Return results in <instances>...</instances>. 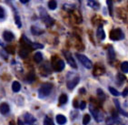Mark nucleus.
Segmentation results:
<instances>
[{"label": "nucleus", "instance_id": "9", "mask_svg": "<svg viewBox=\"0 0 128 125\" xmlns=\"http://www.w3.org/2000/svg\"><path fill=\"white\" fill-rule=\"evenodd\" d=\"M24 120H25V122L27 124H31V123H34L36 121V118L33 115L29 114V113H26L24 115Z\"/></svg>", "mask_w": 128, "mask_h": 125}, {"label": "nucleus", "instance_id": "35", "mask_svg": "<svg viewBox=\"0 0 128 125\" xmlns=\"http://www.w3.org/2000/svg\"><path fill=\"white\" fill-rule=\"evenodd\" d=\"M117 78H118V79L121 81V82H123V81L124 80V79H126L124 76V75H122V74H118V75H117Z\"/></svg>", "mask_w": 128, "mask_h": 125}, {"label": "nucleus", "instance_id": "34", "mask_svg": "<svg viewBox=\"0 0 128 125\" xmlns=\"http://www.w3.org/2000/svg\"><path fill=\"white\" fill-rule=\"evenodd\" d=\"M5 9L3 8H0V18H3V17H5Z\"/></svg>", "mask_w": 128, "mask_h": 125}, {"label": "nucleus", "instance_id": "18", "mask_svg": "<svg viewBox=\"0 0 128 125\" xmlns=\"http://www.w3.org/2000/svg\"><path fill=\"white\" fill-rule=\"evenodd\" d=\"M67 100H68L67 95H66V94H62V95L59 97V104L60 105H64V104H66V103L67 102Z\"/></svg>", "mask_w": 128, "mask_h": 125}, {"label": "nucleus", "instance_id": "30", "mask_svg": "<svg viewBox=\"0 0 128 125\" xmlns=\"http://www.w3.org/2000/svg\"><path fill=\"white\" fill-rule=\"evenodd\" d=\"M106 125H114V120L113 118L111 117H109L106 119Z\"/></svg>", "mask_w": 128, "mask_h": 125}, {"label": "nucleus", "instance_id": "22", "mask_svg": "<svg viewBox=\"0 0 128 125\" xmlns=\"http://www.w3.org/2000/svg\"><path fill=\"white\" fill-rule=\"evenodd\" d=\"M121 69H122L123 72L127 73L128 72V62H123L122 65H121Z\"/></svg>", "mask_w": 128, "mask_h": 125}, {"label": "nucleus", "instance_id": "16", "mask_svg": "<svg viewBox=\"0 0 128 125\" xmlns=\"http://www.w3.org/2000/svg\"><path fill=\"white\" fill-rule=\"evenodd\" d=\"M20 89H21V85L18 81H14L12 84V90L14 92H18L20 91Z\"/></svg>", "mask_w": 128, "mask_h": 125}, {"label": "nucleus", "instance_id": "4", "mask_svg": "<svg viewBox=\"0 0 128 125\" xmlns=\"http://www.w3.org/2000/svg\"><path fill=\"white\" fill-rule=\"evenodd\" d=\"M89 110H90V112H91L92 115L94 116V120H96V121H98V122H101L102 120H104L103 113H102L101 111H99V110H97L96 107H94V106L92 105V104H90V105H89Z\"/></svg>", "mask_w": 128, "mask_h": 125}, {"label": "nucleus", "instance_id": "1", "mask_svg": "<svg viewBox=\"0 0 128 125\" xmlns=\"http://www.w3.org/2000/svg\"><path fill=\"white\" fill-rule=\"evenodd\" d=\"M52 89H53V85L51 83L43 84L42 86L40 87L39 90H38V97L40 99H44L46 97H47L51 93Z\"/></svg>", "mask_w": 128, "mask_h": 125}, {"label": "nucleus", "instance_id": "39", "mask_svg": "<svg viewBox=\"0 0 128 125\" xmlns=\"http://www.w3.org/2000/svg\"><path fill=\"white\" fill-rule=\"evenodd\" d=\"M17 122H18V125H24L22 121H21V120H18V121H17Z\"/></svg>", "mask_w": 128, "mask_h": 125}, {"label": "nucleus", "instance_id": "20", "mask_svg": "<svg viewBox=\"0 0 128 125\" xmlns=\"http://www.w3.org/2000/svg\"><path fill=\"white\" fill-rule=\"evenodd\" d=\"M56 7H57V4L56 2V0H50L49 2H48V8H49V9L54 10L56 8Z\"/></svg>", "mask_w": 128, "mask_h": 125}, {"label": "nucleus", "instance_id": "31", "mask_svg": "<svg viewBox=\"0 0 128 125\" xmlns=\"http://www.w3.org/2000/svg\"><path fill=\"white\" fill-rule=\"evenodd\" d=\"M97 95H98V97L100 98V100H104V93L103 91H102V90H97Z\"/></svg>", "mask_w": 128, "mask_h": 125}, {"label": "nucleus", "instance_id": "29", "mask_svg": "<svg viewBox=\"0 0 128 125\" xmlns=\"http://www.w3.org/2000/svg\"><path fill=\"white\" fill-rule=\"evenodd\" d=\"M64 9L66 10V11H69V12H71L74 9V6H71V5H64Z\"/></svg>", "mask_w": 128, "mask_h": 125}, {"label": "nucleus", "instance_id": "13", "mask_svg": "<svg viewBox=\"0 0 128 125\" xmlns=\"http://www.w3.org/2000/svg\"><path fill=\"white\" fill-rule=\"evenodd\" d=\"M96 35H97V37H98L99 39H101V40H104V39L106 34H104V28L102 26H99L98 29H97V32H96Z\"/></svg>", "mask_w": 128, "mask_h": 125}, {"label": "nucleus", "instance_id": "38", "mask_svg": "<svg viewBox=\"0 0 128 125\" xmlns=\"http://www.w3.org/2000/svg\"><path fill=\"white\" fill-rule=\"evenodd\" d=\"M30 0H20V2L23 3V4H26L27 2H29Z\"/></svg>", "mask_w": 128, "mask_h": 125}, {"label": "nucleus", "instance_id": "25", "mask_svg": "<svg viewBox=\"0 0 128 125\" xmlns=\"http://www.w3.org/2000/svg\"><path fill=\"white\" fill-rule=\"evenodd\" d=\"M108 55H109V59H114L116 54H114V51L113 48H110V49H108Z\"/></svg>", "mask_w": 128, "mask_h": 125}, {"label": "nucleus", "instance_id": "32", "mask_svg": "<svg viewBox=\"0 0 128 125\" xmlns=\"http://www.w3.org/2000/svg\"><path fill=\"white\" fill-rule=\"evenodd\" d=\"M107 5H108V8H109V12H110V14H112V12H113V4H112V0H107Z\"/></svg>", "mask_w": 128, "mask_h": 125}, {"label": "nucleus", "instance_id": "28", "mask_svg": "<svg viewBox=\"0 0 128 125\" xmlns=\"http://www.w3.org/2000/svg\"><path fill=\"white\" fill-rule=\"evenodd\" d=\"M109 91L111 92V94H113L114 96H119V92H118V91H116V89L114 88H112V87H110L109 88Z\"/></svg>", "mask_w": 128, "mask_h": 125}, {"label": "nucleus", "instance_id": "37", "mask_svg": "<svg viewBox=\"0 0 128 125\" xmlns=\"http://www.w3.org/2000/svg\"><path fill=\"white\" fill-rule=\"evenodd\" d=\"M127 95H128V89H126V90L123 91V96L126 97V96H127Z\"/></svg>", "mask_w": 128, "mask_h": 125}, {"label": "nucleus", "instance_id": "19", "mask_svg": "<svg viewBox=\"0 0 128 125\" xmlns=\"http://www.w3.org/2000/svg\"><path fill=\"white\" fill-rule=\"evenodd\" d=\"M114 103H116V108H117V110H118L119 112L121 113V114H123V115H126V117H128V113L127 112H126V111H124L122 109H121V107H120V104H119V102L116 100H114Z\"/></svg>", "mask_w": 128, "mask_h": 125}, {"label": "nucleus", "instance_id": "3", "mask_svg": "<svg viewBox=\"0 0 128 125\" xmlns=\"http://www.w3.org/2000/svg\"><path fill=\"white\" fill-rule=\"evenodd\" d=\"M76 58L78 59V60L82 63V65L84 67V68H86V69H92L93 68V63H92V61L90 60V59L87 58L86 56H84V55L83 54H79V53H77L76 54Z\"/></svg>", "mask_w": 128, "mask_h": 125}, {"label": "nucleus", "instance_id": "24", "mask_svg": "<svg viewBox=\"0 0 128 125\" xmlns=\"http://www.w3.org/2000/svg\"><path fill=\"white\" fill-rule=\"evenodd\" d=\"M26 80L28 82H32V81L34 80V72H30L26 77Z\"/></svg>", "mask_w": 128, "mask_h": 125}, {"label": "nucleus", "instance_id": "21", "mask_svg": "<svg viewBox=\"0 0 128 125\" xmlns=\"http://www.w3.org/2000/svg\"><path fill=\"white\" fill-rule=\"evenodd\" d=\"M31 31H32V33L34 35H40V34H42L43 30L42 29H40V28H37V27H31Z\"/></svg>", "mask_w": 128, "mask_h": 125}, {"label": "nucleus", "instance_id": "5", "mask_svg": "<svg viewBox=\"0 0 128 125\" xmlns=\"http://www.w3.org/2000/svg\"><path fill=\"white\" fill-rule=\"evenodd\" d=\"M110 38L113 40H119V39L124 38V34L123 32L121 31V29H113L110 32Z\"/></svg>", "mask_w": 128, "mask_h": 125}, {"label": "nucleus", "instance_id": "33", "mask_svg": "<svg viewBox=\"0 0 128 125\" xmlns=\"http://www.w3.org/2000/svg\"><path fill=\"white\" fill-rule=\"evenodd\" d=\"M15 19H16V24H17L18 27H21V21H20L19 17H18V16H16Z\"/></svg>", "mask_w": 128, "mask_h": 125}, {"label": "nucleus", "instance_id": "11", "mask_svg": "<svg viewBox=\"0 0 128 125\" xmlns=\"http://www.w3.org/2000/svg\"><path fill=\"white\" fill-rule=\"evenodd\" d=\"M87 6L89 8H93V9H98L100 8L99 3L96 0H87Z\"/></svg>", "mask_w": 128, "mask_h": 125}, {"label": "nucleus", "instance_id": "2", "mask_svg": "<svg viewBox=\"0 0 128 125\" xmlns=\"http://www.w3.org/2000/svg\"><path fill=\"white\" fill-rule=\"evenodd\" d=\"M52 67L53 69L56 71H62L64 69V62L60 59H57L56 57H54L52 59Z\"/></svg>", "mask_w": 128, "mask_h": 125}, {"label": "nucleus", "instance_id": "27", "mask_svg": "<svg viewBox=\"0 0 128 125\" xmlns=\"http://www.w3.org/2000/svg\"><path fill=\"white\" fill-rule=\"evenodd\" d=\"M31 48H32L33 49H43L44 48V46H43L42 44H39V43H33L31 44Z\"/></svg>", "mask_w": 128, "mask_h": 125}, {"label": "nucleus", "instance_id": "14", "mask_svg": "<svg viewBox=\"0 0 128 125\" xmlns=\"http://www.w3.org/2000/svg\"><path fill=\"white\" fill-rule=\"evenodd\" d=\"M56 121L58 124L64 125L66 122V118L64 117V115H62V114H58V115L56 116Z\"/></svg>", "mask_w": 128, "mask_h": 125}, {"label": "nucleus", "instance_id": "8", "mask_svg": "<svg viewBox=\"0 0 128 125\" xmlns=\"http://www.w3.org/2000/svg\"><path fill=\"white\" fill-rule=\"evenodd\" d=\"M3 37H4V39H5L6 41L11 42L13 39L15 38V36H14V34H13L12 32L5 31L4 33H3Z\"/></svg>", "mask_w": 128, "mask_h": 125}, {"label": "nucleus", "instance_id": "23", "mask_svg": "<svg viewBox=\"0 0 128 125\" xmlns=\"http://www.w3.org/2000/svg\"><path fill=\"white\" fill-rule=\"evenodd\" d=\"M90 120H91L90 115H89V114H86V115L84 116V118H83V124L87 125L89 123V121H90Z\"/></svg>", "mask_w": 128, "mask_h": 125}, {"label": "nucleus", "instance_id": "7", "mask_svg": "<svg viewBox=\"0 0 128 125\" xmlns=\"http://www.w3.org/2000/svg\"><path fill=\"white\" fill-rule=\"evenodd\" d=\"M79 80H80V78H79L78 77H76V78H72V79L68 80V81H67V84H66L67 88H68L69 90H73V89H74V87L78 84Z\"/></svg>", "mask_w": 128, "mask_h": 125}, {"label": "nucleus", "instance_id": "12", "mask_svg": "<svg viewBox=\"0 0 128 125\" xmlns=\"http://www.w3.org/2000/svg\"><path fill=\"white\" fill-rule=\"evenodd\" d=\"M42 18H43V21L46 23V25L47 27H50V26H52V25L54 24V20L52 19L49 16H47L46 14L44 16H43Z\"/></svg>", "mask_w": 128, "mask_h": 125}, {"label": "nucleus", "instance_id": "36", "mask_svg": "<svg viewBox=\"0 0 128 125\" xmlns=\"http://www.w3.org/2000/svg\"><path fill=\"white\" fill-rule=\"evenodd\" d=\"M86 103L84 102V101H81V102H80V105H79V107H80V109H81V110H84V109H86Z\"/></svg>", "mask_w": 128, "mask_h": 125}, {"label": "nucleus", "instance_id": "15", "mask_svg": "<svg viewBox=\"0 0 128 125\" xmlns=\"http://www.w3.org/2000/svg\"><path fill=\"white\" fill-rule=\"evenodd\" d=\"M28 53H29V51H28V49H27L26 48H22V49L19 50V55L23 59H26V58L28 56Z\"/></svg>", "mask_w": 128, "mask_h": 125}, {"label": "nucleus", "instance_id": "26", "mask_svg": "<svg viewBox=\"0 0 128 125\" xmlns=\"http://www.w3.org/2000/svg\"><path fill=\"white\" fill-rule=\"evenodd\" d=\"M44 125H54V124L49 117H46L44 120Z\"/></svg>", "mask_w": 128, "mask_h": 125}, {"label": "nucleus", "instance_id": "6", "mask_svg": "<svg viewBox=\"0 0 128 125\" xmlns=\"http://www.w3.org/2000/svg\"><path fill=\"white\" fill-rule=\"evenodd\" d=\"M64 55L67 60V63H68L72 68L77 69V65H76V61H74V59L73 58L71 53H70L69 51H64Z\"/></svg>", "mask_w": 128, "mask_h": 125}, {"label": "nucleus", "instance_id": "10", "mask_svg": "<svg viewBox=\"0 0 128 125\" xmlns=\"http://www.w3.org/2000/svg\"><path fill=\"white\" fill-rule=\"evenodd\" d=\"M9 110L10 108L8 103L3 102L0 104V112L2 113V114H8L9 112Z\"/></svg>", "mask_w": 128, "mask_h": 125}, {"label": "nucleus", "instance_id": "40", "mask_svg": "<svg viewBox=\"0 0 128 125\" xmlns=\"http://www.w3.org/2000/svg\"><path fill=\"white\" fill-rule=\"evenodd\" d=\"M14 124H15L14 121H10V125H14Z\"/></svg>", "mask_w": 128, "mask_h": 125}, {"label": "nucleus", "instance_id": "17", "mask_svg": "<svg viewBox=\"0 0 128 125\" xmlns=\"http://www.w3.org/2000/svg\"><path fill=\"white\" fill-rule=\"evenodd\" d=\"M34 60L36 63H40V62L43 60V55L41 52H36L34 56Z\"/></svg>", "mask_w": 128, "mask_h": 125}]
</instances>
